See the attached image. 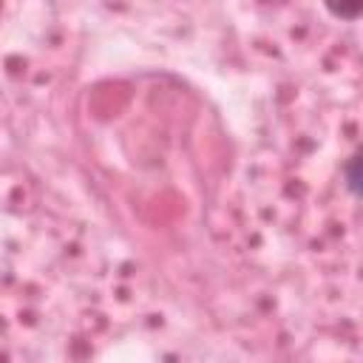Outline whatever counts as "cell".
<instances>
[{"instance_id": "obj_1", "label": "cell", "mask_w": 363, "mask_h": 363, "mask_svg": "<svg viewBox=\"0 0 363 363\" xmlns=\"http://www.w3.org/2000/svg\"><path fill=\"white\" fill-rule=\"evenodd\" d=\"M340 176H343V187L352 199H360V182H363V167H360V153H352L343 164H340Z\"/></svg>"}, {"instance_id": "obj_2", "label": "cell", "mask_w": 363, "mask_h": 363, "mask_svg": "<svg viewBox=\"0 0 363 363\" xmlns=\"http://www.w3.org/2000/svg\"><path fill=\"white\" fill-rule=\"evenodd\" d=\"M323 6L335 20L343 23H354L363 14V0H323Z\"/></svg>"}]
</instances>
